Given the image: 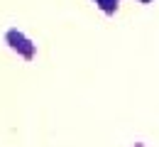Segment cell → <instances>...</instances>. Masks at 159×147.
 <instances>
[{"instance_id":"1","label":"cell","mask_w":159,"mask_h":147,"mask_svg":"<svg viewBox=\"0 0 159 147\" xmlns=\"http://www.w3.org/2000/svg\"><path fill=\"white\" fill-rule=\"evenodd\" d=\"M5 44H7L10 52H15L20 57L22 62H34L37 59V44L32 42L22 30H17V27L5 30Z\"/></svg>"},{"instance_id":"2","label":"cell","mask_w":159,"mask_h":147,"mask_svg":"<svg viewBox=\"0 0 159 147\" xmlns=\"http://www.w3.org/2000/svg\"><path fill=\"white\" fill-rule=\"evenodd\" d=\"M93 2H96V7H98L100 12H103V15H108V17H110V15H115V12H118V7H120V0H93Z\"/></svg>"},{"instance_id":"3","label":"cell","mask_w":159,"mask_h":147,"mask_svg":"<svg viewBox=\"0 0 159 147\" xmlns=\"http://www.w3.org/2000/svg\"><path fill=\"white\" fill-rule=\"evenodd\" d=\"M132 147H147V145H144V142H135Z\"/></svg>"}]
</instances>
